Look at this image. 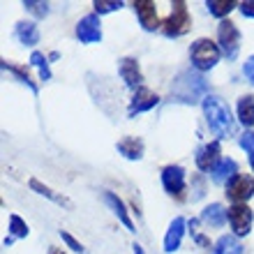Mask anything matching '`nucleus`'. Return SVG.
Masks as SVG:
<instances>
[{"label": "nucleus", "mask_w": 254, "mask_h": 254, "mask_svg": "<svg viewBox=\"0 0 254 254\" xmlns=\"http://www.w3.org/2000/svg\"><path fill=\"white\" fill-rule=\"evenodd\" d=\"M217 47H220V51L227 56L229 61H234L236 56H238L241 33H238L236 23H231V21H220V26H217Z\"/></svg>", "instance_id": "4"}, {"label": "nucleus", "mask_w": 254, "mask_h": 254, "mask_svg": "<svg viewBox=\"0 0 254 254\" xmlns=\"http://www.w3.org/2000/svg\"><path fill=\"white\" fill-rule=\"evenodd\" d=\"M227 213H229V224H231L236 236H248L252 231L254 213L248 203H236V206L229 208Z\"/></svg>", "instance_id": "6"}, {"label": "nucleus", "mask_w": 254, "mask_h": 254, "mask_svg": "<svg viewBox=\"0 0 254 254\" xmlns=\"http://www.w3.org/2000/svg\"><path fill=\"white\" fill-rule=\"evenodd\" d=\"M185 217H176L171 224H169V231L164 236V252L171 254L176 250L181 248V241H183V234H185Z\"/></svg>", "instance_id": "12"}, {"label": "nucleus", "mask_w": 254, "mask_h": 254, "mask_svg": "<svg viewBox=\"0 0 254 254\" xmlns=\"http://www.w3.org/2000/svg\"><path fill=\"white\" fill-rule=\"evenodd\" d=\"M121 76L123 81H125L127 86L132 88L134 93L141 88V81H143V76H141V69H139V63L134 61V58H123L121 61Z\"/></svg>", "instance_id": "13"}, {"label": "nucleus", "mask_w": 254, "mask_h": 254, "mask_svg": "<svg viewBox=\"0 0 254 254\" xmlns=\"http://www.w3.org/2000/svg\"><path fill=\"white\" fill-rule=\"evenodd\" d=\"M162 185L171 196L185 199V169L178 164H169L162 169Z\"/></svg>", "instance_id": "5"}, {"label": "nucleus", "mask_w": 254, "mask_h": 254, "mask_svg": "<svg viewBox=\"0 0 254 254\" xmlns=\"http://www.w3.org/2000/svg\"><path fill=\"white\" fill-rule=\"evenodd\" d=\"M238 121L245 127L254 125V97L252 95H243L238 100Z\"/></svg>", "instance_id": "20"}, {"label": "nucleus", "mask_w": 254, "mask_h": 254, "mask_svg": "<svg viewBox=\"0 0 254 254\" xmlns=\"http://www.w3.org/2000/svg\"><path fill=\"white\" fill-rule=\"evenodd\" d=\"M30 190H35L37 194H42V196L51 199L54 203H58V206H65V208H69V210H72V201L67 199V196H63V194H56L54 190L47 188V185H42L37 178H33V181H30Z\"/></svg>", "instance_id": "19"}, {"label": "nucleus", "mask_w": 254, "mask_h": 254, "mask_svg": "<svg viewBox=\"0 0 254 254\" xmlns=\"http://www.w3.org/2000/svg\"><path fill=\"white\" fill-rule=\"evenodd\" d=\"M30 65L40 72V79L42 81H49L51 79V69H49V58L44 54H40V51H33V56H30Z\"/></svg>", "instance_id": "23"}, {"label": "nucleus", "mask_w": 254, "mask_h": 254, "mask_svg": "<svg viewBox=\"0 0 254 254\" xmlns=\"http://www.w3.org/2000/svg\"><path fill=\"white\" fill-rule=\"evenodd\" d=\"M104 201L111 206V210L116 213V217L127 227V231H134V222L129 220V213H127V208H125V203H123L121 196H116L114 192H104Z\"/></svg>", "instance_id": "17"}, {"label": "nucleus", "mask_w": 254, "mask_h": 254, "mask_svg": "<svg viewBox=\"0 0 254 254\" xmlns=\"http://www.w3.org/2000/svg\"><path fill=\"white\" fill-rule=\"evenodd\" d=\"M132 248H134V254H143V248H141V245H139V243H134V245H132Z\"/></svg>", "instance_id": "32"}, {"label": "nucleus", "mask_w": 254, "mask_h": 254, "mask_svg": "<svg viewBox=\"0 0 254 254\" xmlns=\"http://www.w3.org/2000/svg\"><path fill=\"white\" fill-rule=\"evenodd\" d=\"M238 9H241L243 16H250V19H254V0H248V2H241V5H238Z\"/></svg>", "instance_id": "31"}, {"label": "nucleus", "mask_w": 254, "mask_h": 254, "mask_svg": "<svg viewBox=\"0 0 254 254\" xmlns=\"http://www.w3.org/2000/svg\"><path fill=\"white\" fill-rule=\"evenodd\" d=\"M203 116L208 121V127L213 129L220 139L234 136L236 134V121L231 116V109L222 97L217 95H206L203 97Z\"/></svg>", "instance_id": "1"}, {"label": "nucleus", "mask_w": 254, "mask_h": 254, "mask_svg": "<svg viewBox=\"0 0 254 254\" xmlns=\"http://www.w3.org/2000/svg\"><path fill=\"white\" fill-rule=\"evenodd\" d=\"M220 153L222 150H220V143H217V141L206 143V146L196 153V167H199L201 171H213V169L217 167V162L222 160Z\"/></svg>", "instance_id": "11"}, {"label": "nucleus", "mask_w": 254, "mask_h": 254, "mask_svg": "<svg viewBox=\"0 0 254 254\" xmlns=\"http://www.w3.org/2000/svg\"><path fill=\"white\" fill-rule=\"evenodd\" d=\"M14 33H16L21 44H26V47H35L40 42V30H37V26L33 21H19Z\"/></svg>", "instance_id": "18"}, {"label": "nucleus", "mask_w": 254, "mask_h": 254, "mask_svg": "<svg viewBox=\"0 0 254 254\" xmlns=\"http://www.w3.org/2000/svg\"><path fill=\"white\" fill-rule=\"evenodd\" d=\"M2 69H9V72H12L14 76H19V81H21V83H26V86L30 88V90H33V93H37V86H35L33 81H30V76H28V74L23 72V69H19V67L9 65V63H2Z\"/></svg>", "instance_id": "27"}, {"label": "nucleus", "mask_w": 254, "mask_h": 254, "mask_svg": "<svg viewBox=\"0 0 254 254\" xmlns=\"http://www.w3.org/2000/svg\"><path fill=\"white\" fill-rule=\"evenodd\" d=\"M51 254H63V252H61V250H51Z\"/></svg>", "instance_id": "33"}, {"label": "nucleus", "mask_w": 254, "mask_h": 254, "mask_svg": "<svg viewBox=\"0 0 254 254\" xmlns=\"http://www.w3.org/2000/svg\"><path fill=\"white\" fill-rule=\"evenodd\" d=\"M76 37L83 44H97L102 42V26H100V16L97 14H88L76 23Z\"/></svg>", "instance_id": "8"}, {"label": "nucleus", "mask_w": 254, "mask_h": 254, "mask_svg": "<svg viewBox=\"0 0 254 254\" xmlns=\"http://www.w3.org/2000/svg\"><path fill=\"white\" fill-rule=\"evenodd\" d=\"M213 254H243V245L238 243L236 236H222L220 241L215 243Z\"/></svg>", "instance_id": "21"}, {"label": "nucleus", "mask_w": 254, "mask_h": 254, "mask_svg": "<svg viewBox=\"0 0 254 254\" xmlns=\"http://www.w3.org/2000/svg\"><path fill=\"white\" fill-rule=\"evenodd\" d=\"M9 234H12V238H26L28 236V224L19 215H9Z\"/></svg>", "instance_id": "24"}, {"label": "nucleus", "mask_w": 254, "mask_h": 254, "mask_svg": "<svg viewBox=\"0 0 254 254\" xmlns=\"http://www.w3.org/2000/svg\"><path fill=\"white\" fill-rule=\"evenodd\" d=\"M23 7H26L30 14H35L37 19H44V16L49 14V5H47V2H40V0H26V2H23Z\"/></svg>", "instance_id": "26"}, {"label": "nucleus", "mask_w": 254, "mask_h": 254, "mask_svg": "<svg viewBox=\"0 0 254 254\" xmlns=\"http://www.w3.org/2000/svg\"><path fill=\"white\" fill-rule=\"evenodd\" d=\"M61 238L67 243V245H69V250H74V252H81V254L86 252V248H83V245H81V243L76 241L72 234H67V231H61Z\"/></svg>", "instance_id": "29"}, {"label": "nucleus", "mask_w": 254, "mask_h": 254, "mask_svg": "<svg viewBox=\"0 0 254 254\" xmlns=\"http://www.w3.org/2000/svg\"><path fill=\"white\" fill-rule=\"evenodd\" d=\"M134 12H136V16H139L143 30L153 33V30H157V28H160V19H157V5H155L153 0H136V2H134Z\"/></svg>", "instance_id": "10"}, {"label": "nucleus", "mask_w": 254, "mask_h": 254, "mask_svg": "<svg viewBox=\"0 0 254 254\" xmlns=\"http://www.w3.org/2000/svg\"><path fill=\"white\" fill-rule=\"evenodd\" d=\"M192 28V16H190L188 2L183 0H176L171 5V14L167 16V21L162 23V30L167 37H181Z\"/></svg>", "instance_id": "3"}, {"label": "nucleus", "mask_w": 254, "mask_h": 254, "mask_svg": "<svg viewBox=\"0 0 254 254\" xmlns=\"http://www.w3.org/2000/svg\"><path fill=\"white\" fill-rule=\"evenodd\" d=\"M206 7H208V12L213 14V16H217V19H224L231 9H236V2L234 0H208L206 2Z\"/></svg>", "instance_id": "22"}, {"label": "nucleus", "mask_w": 254, "mask_h": 254, "mask_svg": "<svg viewBox=\"0 0 254 254\" xmlns=\"http://www.w3.org/2000/svg\"><path fill=\"white\" fill-rule=\"evenodd\" d=\"M118 153L127 160H141L143 157V141L136 136H125L118 141Z\"/></svg>", "instance_id": "16"}, {"label": "nucleus", "mask_w": 254, "mask_h": 254, "mask_svg": "<svg viewBox=\"0 0 254 254\" xmlns=\"http://www.w3.org/2000/svg\"><path fill=\"white\" fill-rule=\"evenodd\" d=\"M93 7H95V12H97V14H109V12L121 9L123 2H121V0H95Z\"/></svg>", "instance_id": "25"}, {"label": "nucleus", "mask_w": 254, "mask_h": 254, "mask_svg": "<svg viewBox=\"0 0 254 254\" xmlns=\"http://www.w3.org/2000/svg\"><path fill=\"white\" fill-rule=\"evenodd\" d=\"M157 102H160V97L153 93V90H148V88L141 86L136 93H134L132 102H129V109H127V116L129 118H134L136 114H143V111H150V109L157 107Z\"/></svg>", "instance_id": "9"}, {"label": "nucleus", "mask_w": 254, "mask_h": 254, "mask_svg": "<svg viewBox=\"0 0 254 254\" xmlns=\"http://www.w3.org/2000/svg\"><path fill=\"white\" fill-rule=\"evenodd\" d=\"M227 220H229V213L224 210L222 203H210V206H206L203 210H201V222L208 224V227L217 229V227H222Z\"/></svg>", "instance_id": "14"}, {"label": "nucleus", "mask_w": 254, "mask_h": 254, "mask_svg": "<svg viewBox=\"0 0 254 254\" xmlns=\"http://www.w3.org/2000/svg\"><path fill=\"white\" fill-rule=\"evenodd\" d=\"M210 176H213L215 183H229L234 176H238V164H236L234 160H229V157H222L220 162H217V167L210 171Z\"/></svg>", "instance_id": "15"}, {"label": "nucleus", "mask_w": 254, "mask_h": 254, "mask_svg": "<svg viewBox=\"0 0 254 254\" xmlns=\"http://www.w3.org/2000/svg\"><path fill=\"white\" fill-rule=\"evenodd\" d=\"M243 72H245V76H248V81L254 86V56H250L248 63H245V67H243Z\"/></svg>", "instance_id": "30"}, {"label": "nucleus", "mask_w": 254, "mask_h": 254, "mask_svg": "<svg viewBox=\"0 0 254 254\" xmlns=\"http://www.w3.org/2000/svg\"><path fill=\"white\" fill-rule=\"evenodd\" d=\"M241 146L248 150L250 155V162H252V169H254V132H245L241 134Z\"/></svg>", "instance_id": "28"}, {"label": "nucleus", "mask_w": 254, "mask_h": 254, "mask_svg": "<svg viewBox=\"0 0 254 254\" xmlns=\"http://www.w3.org/2000/svg\"><path fill=\"white\" fill-rule=\"evenodd\" d=\"M254 194V178L248 174H238L227 183V196L234 203H245Z\"/></svg>", "instance_id": "7"}, {"label": "nucleus", "mask_w": 254, "mask_h": 254, "mask_svg": "<svg viewBox=\"0 0 254 254\" xmlns=\"http://www.w3.org/2000/svg\"><path fill=\"white\" fill-rule=\"evenodd\" d=\"M220 47L215 44L213 40H208V37H199V40L192 44L190 49V58H192V65L199 69V72H208V69H213L217 63H220Z\"/></svg>", "instance_id": "2"}]
</instances>
